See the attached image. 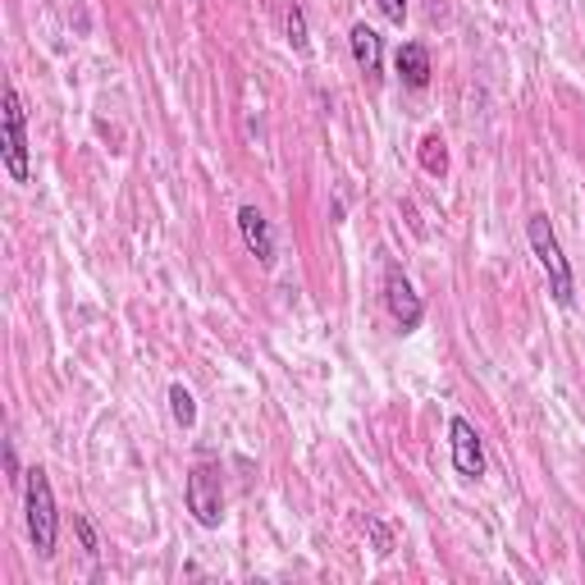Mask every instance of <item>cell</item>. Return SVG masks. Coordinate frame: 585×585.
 <instances>
[{"mask_svg": "<svg viewBox=\"0 0 585 585\" xmlns=\"http://www.w3.org/2000/svg\"><path fill=\"white\" fill-rule=\"evenodd\" d=\"M23 517H28V540H33L37 559H55V540H59V512H55V489L42 467L28 472L23 480Z\"/></svg>", "mask_w": 585, "mask_h": 585, "instance_id": "cell-1", "label": "cell"}, {"mask_svg": "<svg viewBox=\"0 0 585 585\" xmlns=\"http://www.w3.org/2000/svg\"><path fill=\"white\" fill-rule=\"evenodd\" d=\"M527 238H531V252L540 261V270L549 274V293L559 306H572L576 302V280H572V266L563 257V242L553 234V220L549 215H531L527 220Z\"/></svg>", "mask_w": 585, "mask_h": 585, "instance_id": "cell-2", "label": "cell"}, {"mask_svg": "<svg viewBox=\"0 0 585 585\" xmlns=\"http://www.w3.org/2000/svg\"><path fill=\"white\" fill-rule=\"evenodd\" d=\"M0 161L14 183L33 178V161H28V110L19 87L6 83V97H0Z\"/></svg>", "mask_w": 585, "mask_h": 585, "instance_id": "cell-3", "label": "cell"}, {"mask_svg": "<svg viewBox=\"0 0 585 585\" xmlns=\"http://www.w3.org/2000/svg\"><path fill=\"white\" fill-rule=\"evenodd\" d=\"M183 503H188L193 521L206 531H215L225 521V480H220V467L215 462H197L183 480Z\"/></svg>", "mask_w": 585, "mask_h": 585, "instance_id": "cell-4", "label": "cell"}, {"mask_svg": "<svg viewBox=\"0 0 585 585\" xmlns=\"http://www.w3.org/2000/svg\"><path fill=\"white\" fill-rule=\"evenodd\" d=\"M448 453H453V472L462 480H480L485 476V440H480V430L467 421V416H453L448 421Z\"/></svg>", "mask_w": 585, "mask_h": 585, "instance_id": "cell-5", "label": "cell"}, {"mask_svg": "<svg viewBox=\"0 0 585 585\" xmlns=\"http://www.w3.org/2000/svg\"><path fill=\"white\" fill-rule=\"evenodd\" d=\"M384 306H389L393 325L403 329V334L421 329V321H425V302H421V293L412 289V280H408V274L398 270V266L384 270Z\"/></svg>", "mask_w": 585, "mask_h": 585, "instance_id": "cell-6", "label": "cell"}, {"mask_svg": "<svg viewBox=\"0 0 585 585\" xmlns=\"http://www.w3.org/2000/svg\"><path fill=\"white\" fill-rule=\"evenodd\" d=\"M238 234H242L248 252H252L261 266H274V234H270V220H266L257 206H242V210H238Z\"/></svg>", "mask_w": 585, "mask_h": 585, "instance_id": "cell-7", "label": "cell"}, {"mask_svg": "<svg viewBox=\"0 0 585 585\" xmlns=\"http://www.w3.org/2000/svg\"><path fill=\"white\" fill-rule=\"evenodd\" d=\"M348 46H353V59H357V69L366 78H380L384 69V42L371 23H353V33H348Z\"/></svg>", "mask_w": 585, "mask_h": 585, "instance_id": "cell-8", "label": "cell"}, {"mask_svg": "<svg viewBox=\"0 0 585 585\" xmlns=\"http://www.w3.org/2000/svg\"><path fill=\"white\" fill-rule=\"evenodd\" d=\"M393 65H398V78H403V87H412V91L430 87V74H435V65H430V51L421 42H403V46H398Z\"/></svg>", "mask_w": 585, "mask_h": 585, "instance_id": "cell-9", "label": "cell"}, {"mask_svg": "<svg viewBox=\"0 0 585 585\" xmlns=\"http://www.w3.org/2000/svg\"><path fill=\"white\" fill-rule=\"evenodd\" d=\"M170 416L178 430H193L197 425V398L183 389V384H170Z\"/></svg>", "mask_w": 585, "mask_h": 585, "instance_id": "cell-10", "label": "cell"}, {"mask_svg": "<svg viewBox=\"0 0 585 585\" xmlns=\"http://www.w3.org/2000/svg\"><path fill=\"white\" fill-rule=\"evenodd\" d=\"M284 33H289V46H293V51H306V46H312V33H306L302 6H289V10H284Z\"/></svg>", "mask_w": 585, "mask_h": 585, "instance_id": "cell-11", "label": "cell"}, {"mask_svg": "<svg viewBox=\"0 0 585 585\" xmlns=\"http://www.w3.org/2000/svg\"><path fill=\"white\" fill-rule=\"evenodd\" d=\"M421 165H425V174H444V170H448L444 138H435V133H430V138L421 142Z\"/></svg>", "mask_w": 585, "mask_h": 585, "instance_id": "cell-12", "label": "cell"}, {"mask_svg": "<svg viewBox=\"0 0 585 585\" xmlns=\"http://www.w3.org/2000/svg\"><path fill=\"white\" fill-rule=\"evenodd\" d=\"M74 531H78V540H83V549L91 553V559H97V553H101V540H97V527H91V521H87L83 512L74 517Z\"/></svg>", "mask_w": 585, "mask_h": 585, "instance_id": "cell-13", "label": "cell"}, {"mask_svg": "<svg viewBox=\"0 0 585 585\" xmlns=\"http://www.w3.org/2000/svg\"><path fill=\"white\" fill-rule=\"evenodd\" d=\"M366 531H371V540H376V553H380V559H389V553H393V535H389V527H384V521H366Z\"/></svg>", "mask_w": 585, "mask_h": 585, "instance_id": "cell-14", "label": "cell"}, {"mask_svg": "<svg viewBox=\"0 0 585 585\" xmlns=\"http://www.w3.org/2000/svg\"><path fill=\"white\" fill-rule=\"evenodd\" d=\"M380 10H384V19L398 23V28L408 23V0H380Z\"/></svg>", "mask_w": 585, "mask_h": 585, "instance_id": "cell-15", "label": "cell"}]
</instances>
